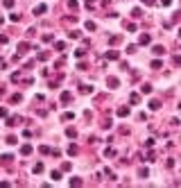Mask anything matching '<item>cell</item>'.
Segmentation results:
<instances>
[{"mask_svg": "<svg viewBox=\"0 0 181 188\" xmlns=\"http://www.w3.org/2000/svg\"><path fill=\"white\" fill-rule=\"evenodd\" d=\"M152 68H161V59H154V61H152Z\"/></svg>", "mask_w": 181, "mask_h": 188, "instance_id": "24", "label": "cell"}, {"mask_svg": "<svg viewBox=\"0 0 181 188\" xmlns=\"http://www.w3.org/2000/svg\"><path fill=\"white\" fill-rule=\"evenodd\" d=\"M118 116H122V118L129 116V107H120V109H118Z\"/></svg>", "mask_w": 181, "mask_h": 188, "instance_id": "5", "label": "cell"}, {"mask_svg": "<svg viewBox=\"0 0 181 188\" xmlns=\"http://www.w3.org/2000/svg\"><path fill=\"white\" fill-rule=\"evenodd\" d=\"M138 102H141V95L134 93V95H131V104H138Z\"/></svg>", "mask_w": 181, "mask_h": 188, "instance_id": "15", "label": "cell"}, {"mask_svg": "<svg viewBox=\"0 0 181 188\" xmlns=\"http://www.w3.org/2000/svg\"><path fill=\"white\" fill-rule=\"evenodd\" d=\"M70 186H81V179H79V177H75V179H70Z\"/></svg>", "mask_w": 181, "mask_h": 188, "instance_id": "18", "label": "cell"}, {"mask_svg": "<svg viewBox=\"0 0 181 188\" xmlns=\"http://www.w3.org/2000/svg\"><path fill=\"white\" fill-rule=\"evenodd\" d=\"M21 154H23V156H30V154H32V145H23V147H21Z\"/></svg>", "mask_w": 181, "mask_h": 188, "instance_id": "2", "label": "cell"}, {"mask_svg": "<svg viewBox=\"0 0 181 188\" xmlns=\"http://www.w3.org/2000/svg\"><path fill=\"white\" fill-rule=\"evenodd\" d=\"M86 30H89V32H93V30H95V23H93V21H89V23H86Z\"/></svg>", "mask_w": 181, "mask_h": 188, "instance_id": "19", "label": "cell"}, {"mask_svg": "<svg viewBox=\"0 0 181 188\" xmlns=\"http://www.w3.org/2000/svg\"><path fill=\"white\" fill-rule=\"evenodd\" d=\"M141 2H145V5H154V0H141Z\"/></svg>", "mask_w": 181, "mask_h": 188, "instance_id": "29", "label": "cell"}, {"mask_svg": "<svg viewBox=\"0 0 181 188\" xmlns=\"http://www.w3.org/2000/svg\"><path fill=\"white\" fill-rule=\"evenodd\" d=\"M52 179H55V181L61 179V172H59V170H52Z\"/></svg>", "mask_w": 181, "mask_h": 188, "instance_id": "12", "label": "cell"}, {"mask_svg": "<svg viewBox=\"0 0 181 188\" xmlns=\"http://www.w3.org/2000/svg\"><path fill=\"white\" fill-rule=\"evenodd\" d=\"M104 156L113 159V156H115V150H111V147H107V150H104Z\"/></svg>", "mask_w": 181, "mask_h": 188, "instance_id": "8", "label": "cell"}, {"mask_svg": "<svg viewBox=\"0 0 181 188\" xmlns=\"http://www.w3.org/2000/svg\"><path fill=\"white\" fill-rule=\"evenodd\" d=\"M0 161H2V163H9V161H11V154H5L2 159H0Z\"/></svg>", "mask_w": 181, "mask_h": 188, "instance_id": "25", "label": "cell"}, {"mask_svg": "<svg viewBox=\"0 0 181 188\" xmlns=\"http://www.w3.org/2000/svg\"><path fill=\"white\" fill-rule=\"evenodd\" d=\"M7 116V109H5V107H0V118H5Z\"/></svg>", "mask_w": 181, "mask_h": 188, "instance_id": "27", "label": "cell"}, {"mask_svg": "<svg viewBox=\"0 0 181 188\" xmlns=\"http://www.w3.org/2000/svg\"><path fill=\"white\" fill-rule=\"evenodd\" d=\"M32 172L34 175H41V172H43V163H36V166L32 168Z\"/></svg>", "mask_w": 181, "mask_h": 188, "instance_id": "6", "label": "cell"}, {"mask_svg": "<svg viewBox=\"0 0 181 188\" xmlns=\"http://www.w3.org/2000/svg\"><path fill=\"white\" fill-rule=\"evenodd\" d=\"M66 136H68V138H75V136H77V132H75V129H66Z\"/></svg>", "mask_w": 181, "mask_h": 188, "instance_id": "16", "label": "cell"}, {"mask_svg": "<svg viewBox=\"0 0 181 188\" xmlns=\"http://www.w3.org/2000/svg\"><path fill=\"white\" fill-rule=\"evenodd\" d=\"M147 175H149L147 168H141V170H138V177H147Z\"/></svg>", "mask_w": 181, "mask_h": 188, "instance_id": "11", "label": "cell"}, {"mask_svg": "<svg viewBox=\"0 0 181 188\" xmlns=\"http://www.w3.org/2000/svg\"><path fill=\"white\" fill-rule=\"evenodd\" d=\"M68 7H70V11H77L79 5H77V0H70V2H68Z\"/></svg>", "mask_w": 181, "mask_h": 188, "instance_id": "7", "label": "cell"}, {"mask_svg": "<svg viewBox=\"0 0 181 188\" xmlns=\"http://www.w3.org/2000/svg\"><path fill=\"white\" fill-rule=\"evenodd\" d=\"M68 154H70V156L77 154V145H70V147H68Z\"/></svg>", "mask_w": 181, "mask_h": 188, "instance_id": "13", "label": "cell"}, {"mask_svg": "<svg viewBox=\"0 0 181 188\" xmlns=\"http://www.w3.org/2000/svg\"><path fill=\"white\" fill-rule=\"evenodd\" d=\"M125 27H127V30H129V32H136V25H134V23H127Z\"/></svg>", "mask_w": 181, "mask_h": 188, "instance_id": "22", "label": "cell"}, {"mask_svg": "<svg viewBox=\"0 0 181 188\" xmlns=\"http://www.w3.org/2000/svg\"><path fill=\"white\" fill-rule=\"evenodd\" d=\"M86 9H95V0H86Z\"/></svg>", "mask_w": 181, "mask_h": 188, "instance_id": "17", "label": "cell"}, {"mask_svg": "<svg viewBox=\"0 0 181 188\" xmlns=\"http://www.w3.org/2000/svg\"><path fill=\"white\" fill-rule=\"evenodd\" d=\"M170 2H172V0H161V5H165V7H168Z\"/></svg>", "mask_w": 181, "mask_h": 188, "instance_id": "28", "label": "cell"}, {"mask_svg": "<svg viewBox=\"0 0 181 188\" xmlns=\"http://www.w3.org/2000/svg\"><path fill=\"white\" fill-rule=\"evenodd\" d=\"M179 36H181V30H179Z\"/></svg>", "mask_w": 181, "mask_h": 188, "instance_id": "30", "label": "cell"}, {"mask_svg": "<svg viewBox=\"0 0 181 188\" xmlns=\"http://www.w3.org/2000/svg\"><path fill=\"white\" fill-rule=\"evenodd\" d=\"M61 102H63V104H68V102H70V93H63L61 95Z\"/></svg>", "mask_w": 181, "mask_h": 188, "instance_id": "14", "label": "cell"}, {"mask_svg": "<svg viewBox=\"0 0 181 188\" xmlns=\"http://www.w3.org/2000/svg\"><path fill=\"white\" fill-rule=\"evenodd\" d=\"M138 43H141V45H147V43H149V34H143V36H141V41H138Z\"/></svg>", "mask_w": 181, "mask_h": 188, "instance_id": "9", "label": "cell"}, {"mask_svg": "<svg viewBox=\"0 0 181 188\" xmlns=\"http://www.w3.org/2000/svg\"><path fill=\"white\" fill-rule=\"evenodd\" d=\"M27 50H30V45H27V43H21V45H18V52H16V55H25Z\"/></svg>", "mask_w": 181, "mask_h": 188, "instance_id": "4", "label": "cell"}, {"mask_svg": "<svg viewBox=\"0 0 181 188\" xmlns=\"http://www.w3.org/2000/svg\"><path fill=\"white\" fill-rule=\"evenodd\" d=\"M5 7H9V9H11V7H14V0H5Z\"/></svg>", "mask_w": 181, "mask_h": 188, "instance_id": "26", "label": "cell"}, {"mask_svg": "<svg viewBox=\"0 0 181 188\" xmlns=\"http://www.w3.org/2000/svg\"><path fill=\"white\" fill-rule=\"evenodd\" d=\"M120 43V36H111V45H118Z\"/></svg>", "mask_w": 181, "mask_h": 188, "instance_id": "23", "label": "cell"}, {"mask_svg": "<svg viewBox=\"0 0 181 188\" xmlns=\"http://www.w3.org/2000/svg\"><path fill=\"white\" fill-rule=\"evenodd\" d=\"M107 86H109V88H118V86H120L118 77H109V79H107Z\"/></svg>", "mask_w": 181, "mask_h": 188, "instance_id": "1", "label": "cell"}, {"mask_svg": "<svg viewBox=\"0 0 181 188\" xmlns=\"http://www.w3.org/2000/svg\"><path fill=\"white\" fill-rule=\"evenodd\" d=\"M45 9H48L45 5H36V7H34V14H36V16H41V14H45Z\"/></svg>", "mask_w": 181, "mask_h": 188, "instance_id": "3", "label": "cell"}, {"mask_svg": "<svg viewBox=\"0 0 181 188\" xmlns=\"http://www.w3.org/2000/svg\"><path fill=\"white\" fill-rule=\"evenodd\" d=\"M107 57H109V59H118V52H115V50H111V52H107Z\"/></svg>", "mask_w": 181, "mask_h": 188, "instance_id": "20", "label": "cell"}, {"mask_svg": "<svg viewBox=\"0 0 181 188\" xmlns=\"http://www.w3.org/2000/svg\"><path fill=\"white\" fill-rule=\"evenodd\" d=\"M159 107H161L159 100H152V102H149V109H159Z\"/></svg>", "mask_w": 181, "mask_h": 188, "instance_id": "10", "label": "cell"}, {"mask_svg": "<svg viewBox=\"0 0 181 188\" xmlns=\"http://www.w3.org/2000/svg\"><path fill=\"white\" fill-rule=\"evenodd\" d=\"M154 55H163V45H154Z\"/></svg>", "mask_w": 181, "mask_h": 188, "instance_id": "21", "label": "cell"}]
</instances>
